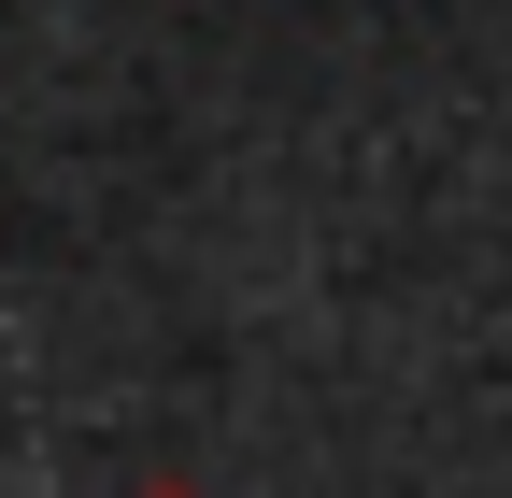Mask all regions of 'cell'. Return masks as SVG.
<instances>
[{
	"mask_svg": "<svg viewBox=\"0 0 512 498\" xmlns=\"http://www.w3.org/2000/svg\"><path fill=\"white\" fill-rule=\"evenodd\" d=\"M128 498H200V484H185V470H157V484H128Z\"/></svg>",
	"mask_w": 512,
	"mask_h": 498,
	"instance_id": "obj_1",
	"label": "cell"
}]
</instances>
